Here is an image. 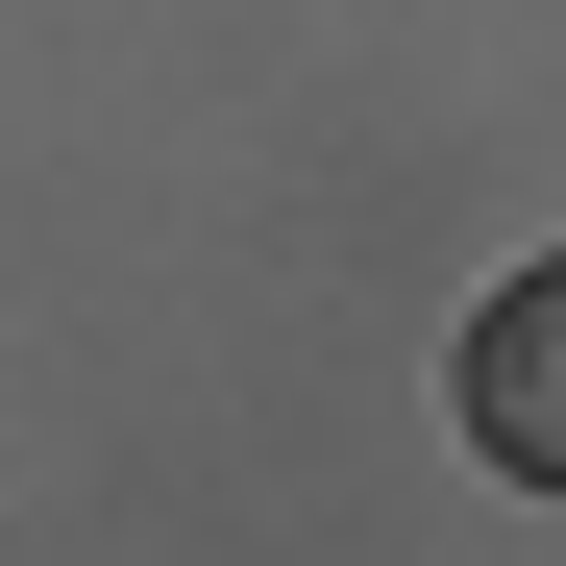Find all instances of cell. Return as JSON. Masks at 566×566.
<instances>
[{"instance_id":"1","label":"cell","mask_w":566,"mask_h":566,"mask_svg":"<svg viewBox=\"0 0 566 566\" xmlns=\"http://www.w3.org/2000/svg\"><path fill=\"white\" fill-rule=\"evenodd\" d=\"M468 443H493L517 493H566V247L468 296Z\"/></svg>"}]
</instances>
